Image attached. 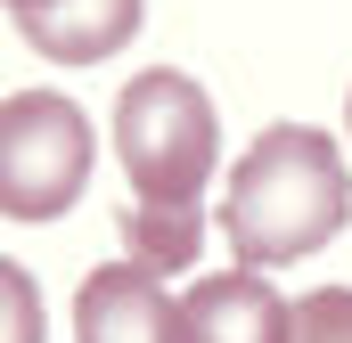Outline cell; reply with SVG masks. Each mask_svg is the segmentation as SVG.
<instances>
[{"mask_svg": "<svg viewBox=\"0 0 352 343\" xmlns=\"http://www.w3.org/2000/svg\"><path fill=\"white\" fill-rule=\"evenodd\" d=\"M115 156L131 180L140 213H197L205 180L221 164V115L197 74L180 66H148L115 98Z\"/></svg>", "mask_w": 352, "mask_h": 343, "instance_id": "2", "label": "cell"}, {"mask_svg": "<svg viewBox=\"0 0 352 343\" xmlns=\"http://www.w3.org/2000/svg\"><path fill=\"white\" fill-rule=\"evenodd\" d=\"M74 343H180V294L140 261H98L74 294Z\"/></svg>", "mask_w": 352, "mask_h": 343, "instance_id": "4", "label": "cell"}, {"mask_svg": "<svg viewBox=\"0 0 352 343\" xmlns=\"http://www.w3.org/2000/svg\"><path fill=\"white\" fill-rule=\"evenodd\" d=\"M352 221V172L336 156L328 131L311 123H270L254 131V147L230 172L221 196V229L246 270H278V261L320 254L336 229Z\"/></svg>", "mask_w": 352, "mask_h": 343, "instance_id": "1", "label": "cell"}, {"mask_svg": "<svg viewBox=\"0 0 352 343\" xmlns=\"http://www.w3.org/2000/svg\"><path fill=\"white\" fill-rule=\"evenodd\" d=\"M295 343H352V286H311L295 303Z\"/></svg>", "mask_w": 352, "mask_h": 343, "instance_id": "7", "label": "cell"}, {"mask_svg": "<svg viewBox=\"0 0 352 343\" xmlns=\"http://www.w3.org/2000/svg\"><path fill=\"white\" fill-rule=\"evenodd\" d=\"M148 0H8L16 33L50 58V66H98L140 33Z\"/></svg>", "mask_w": 352, "mask_h": 343, "instance_id": "6", "label": "cell"}, {"mask_svg": "<svg viewBox=\"0 0 352 343\" xmlns=\"http://www.w3.org/2000/svg\"><path fill=\"white\" fill-rule=\"evenodd\" d=\"M98 131L66 90H8L0 106V213L8 221H66L90 188Z\"/></svg>", "mask_w": 352, "mask_h": 343, "instance_id": "3", "label": "cell"}, {"mask_svg": "<svg viewBox=\"0 0 352 343\" xmlns=\"http://www.w3.org/2000/svg\"><path fill=\"white\" fill-rule=\"evenodd\" d=\"M180 343H295V303L263 270H213L180 294Z\"/></svg>", "mask_w": 352, "mask_h": 343, "instance_id": "5", "label": "cell"}]
</instances>
